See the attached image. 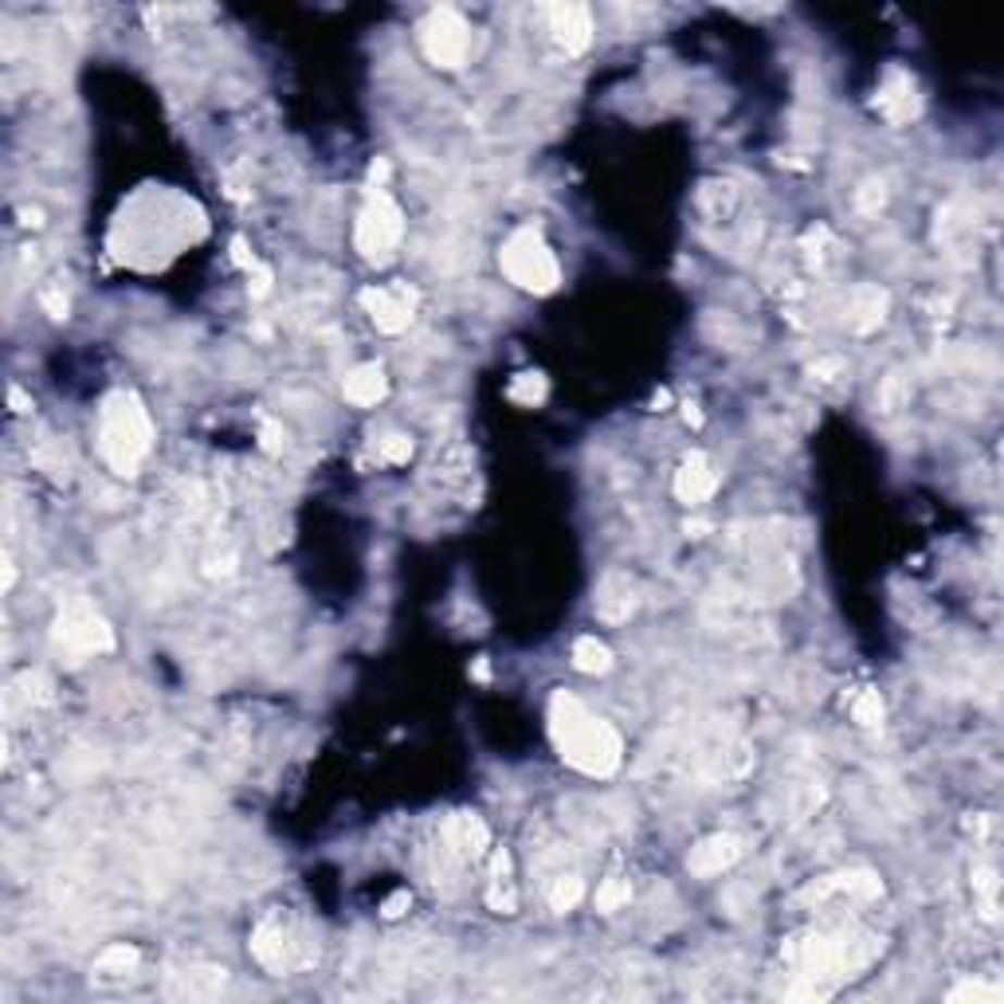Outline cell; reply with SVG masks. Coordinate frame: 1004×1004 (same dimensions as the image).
<instances>
[{"label": "cell", "mask_w": 1004, "mask_h": 1004, "mask_svg": "<svg viewBox=\"0 0 1004 1004\" xmlns=\"http://www.w3.org/2000/svg\"><path fill=\"white\" fill-rule=\"evenodd\" d=\"M545 723H550L553 750L562 753V762L573 765L577 774L613 777L616 769H620V762H624L620 733L604 723L601 714L589 711L577 694L553 691L550 711H545Z\"/></svg>", "instance_id": "1"}, {"label": "cell", "mask_w": 1004, "mask_h": 1004, "mask_svg": "<svg viewBox=\"0 0 1004 1004\" xmlns=\"http://www.w3.org/2000/svg\"><path fill=\"white\" fill-rule=\"evenodd\" d=\"M153 448V421L134 392H111L99 409V452L114 475H138Z\"/></svg>", "instance_id": "2"}, {"label": "cell", "mask_w": 1004, "mask_h": 1004, "mask_svg": "<svg viewBox=\"0 0 1004 1004\" xmlns=\"http://www.w3.org/2000/svg\"><path fill=\"white\" fill-rule=\"evenodd\" d=\"M499 267L514 287H523V291H530V294H550L553 287L562 283L557 255H553V248L545 243L542 231L530 228V224L511 231V240L502 243Z\"/></svg>", "instance_id": "3"}, {"label": "cell", "mask_w": 1004, "mask_h": 1004, "mask_svg": "<svg viewBox=\"0 0 1004 1004\" xmlns=\"http://www.w3.org/2000/svg\"><path fill=\"white\" fill-rule=\"evenodd\" d=\"M401 236H404V212L397 209V201L385 189H369L362 212H357V231H353L362 260L389 263Z\"/></svg>", "instance_id": "4"}, {"label": "cell", "mask_w": 1004, "mask_h": 1004, "mask_svg": "<svg viewBox=\"0 0 1004 1004\" xmlns=\"http://www.w3.org/2000/svg\"><path fill=\"white\" fill-rule=\"evenodd\" d=\"M51 640H55V648L67 655H102L114 648V628L102 620L87 601H71L67 608H60V616H55Z\"/></svg>", "instance_id": "5"}, {"label": "cell", "mask_w": 1004, "mask_h": 1004, "mask_svg": "<svg viewBox=\"0 0 1004 1004\" xmlns=\"http://www.w3.org/2000/svg\"><path fill=\"white\" fill-rule=\"evenodd\" d=\"M424 55L443 71H455L472 55V28L455 9H432L421 24Z\"/></svg>", "instance_id": "6"}, {"label": "cell", "mask_w": 1004, "mask_h": 1004, "mask_svg": "<svg viewBox=\"0 0 1004 1004\" xmlns=\"http://www.w3.org/2000/svg\"><path fill=\"white\" fill-rule=\"evenodd\" d=\"M362 306L369 311V318L377 322V330L401 334V330H409L412 314H416V291H409L404 283H392V287H365Z\"/></svg>", "instance_id": "7"}, {"label": "cell", "mask_w": 1004, "mask_h": 1004, "mask_svg": "<svg viewBox=\"0 0 1004 1004\" xmlns=\"http://www.w3.org/2000/svg\"><path fill=\"white\" fill-rule=\"evenodd\" d=\"M738 859H742V840L730 836V832H718V836H706V840H699V844L691 848L687 867H691V875L711 879V875L730 871Z\"/></svg>", "instance_id": "8"}, {"label": "cell", "mask_w": 1004, "mask_h": 1004, "mask_svg": "<svg viewBox=\"0 0 1004 1004\" xmlns=\"http://www.w3.org/2000/svg\"><path fill=\"white\" fill-rule=\"evenodd\" d=\"M545 16H550V32L557 36V43L573 55L593 43V16L585 4H553L545 9Z\"/></svg>", "instance_id": "9"}, {"label": "cell", "mask_w": 1004, "mask_h": 1004, "mask_svg": "<svg viewBox=\"0 0 1004 1004\" xmlns=\"http://www.w3.org/2000/svg\"><path fill=\"white\" fill-rule=\"evenodd\" d=\"M714 491H718V472H714V463L706 460L703 452H691L679 463V472H675V494H679V502L699 506V502H706Z\"/></svg>", "instance_id": "10"}, {"label": "cell", "mask_w": 1004, "mask_h": 1004, "mask_svg": "<svg viewBox=\"0 0 1004 1004\" xmlns=\"http://www.w3.org/2000/svg\"><path fill=\"white\" fill-rule=\"evenodd\" d=\"M875 111L883 114L887 122H906L918 114V87L906 71L891 67L887 71L883 87H879V99H875Z\"/></svg>", "instance_id": "11"}, {"label": "cell", "mask_w": 1004, "mask_h": 1004, "mask_svg": "<svg viewBox=\"0 0 1004 1004\" xmlns=\"http://www.w3.org/2000/svg\"><path fill=\"white\" fill-rule=\"evenodd\" d=\"M251 957H255L263 969H272L275 977L287 974V965H291V942H287L283 923L267 918V923L255 926V934H251Z\"/></svg>", "instance_id": "12"}, {"label": "cell", "mask_w": 1004, "mask_h": 1004, "mask_svg": "<svg viewBox=\"0 0 1004 1004\" xmlns=\"http://www.w3.org/2000/svg\"><path fill=\"white\" fill-rule=\"evenodd\" d=\"M636 608V589L628 577H620V573H608L601 581V589H597V616L608 624H620L628 620Z\"/></svg>", "instance_id": "13"}, {"label": "cell", "mask_w": 1004, "mask_h": 1004, "mask_svg": "<svg viewBox=\"0 0 1004 1004\" xmlns=\"http://www.w3.org/2000/svg\"><path fill=\"white\" fill-rule=\"evenodd\" d=\"M346 401L357 404V409H369V404H377L389 392V381H385V369L381 365H357V369L346 377Z\"/></svg>", "instance_id": "14"}, {"label": "cell", "mask_w": 1004, "mask_h": 1004, "mask_svg": "<svg viewBox=\"0 0 1004 1004\" xmlns=\"http://www.w3.org/2000/svg\"><path fill=\"white\" fill-rule=\"evenodd\" d=\"M448 840L452 848L463 855V859H479L487 848H491V836H487V824L472 813H460L452 824H448Z\"/></svg>", "instance_id": "15"}, {"label": "cell", "mask_w": 1004, "mask_h": 1004, "mask_svg": "<svg viewBox=\"0 0 1004 1004\" xmlns=\"http://www.w3.org/2000/svg\"><path fill=\"white\" fill-rule=\"evenodd\" d=\"M487 906L499 914H514L518 911V894H514V879H511V855L494 848L491 852V887H487Z\"/></svg>", "instance_id": "16"}, {"label": "cell", "mask_w": 1004, "mask_h": 1004, "mask_svg": "<svg viewBox=\"0 0 1004 1004\" xmlns=\"http://www.w3.org/2000/svg\"><path fill=\"white\" fill-rule=\"evenodd\" d=\"M573 667L585 675H604L608 667H613V652H608V643H601L597 636H581V640L573 643Z\"/></svg>", "instance_id": "17"}, {"label": "cell", "mask_w": 1004, "mask_h": 1004, "mask_svg": "<svg viewBox=\"0 0 1004 1004\" xmlns=\"http://www.w3.org/2000/svg\"><path fill=\"white\" fill-rule=\"evenodd\" d=\"M883 311H887V294L875 291V287H864V291L855 294L852 326H855V330H871V326H879V322H883Z\"/></svg>", "instance_id": "18"}, {"label": "cell", "mask_w": 1004, "mask_h": 1004, "mask_svg": "<svg viewBox=\"0 0 1004 1004\" xmlns=\"http://www.w3.org/2000/svg\"><path fill=\"white\" fill-rule=\"evenodd\" d=\"M134 965H138V950L118 942V945H106V950H102L95 969H99L102 977H122V974H130Z\"/></svg>", "instance_id": "19"}, {"label": "cell", "mask_w": 1004, "mask_h": 1004, "mask_svg": "<svg viewBox=\"0 0 1004 1004\" xmlns=\"http://www.w3.org/2000/svg\"><path fill=\"white\" fill-rule=\"evenodd\" d=\"M506 397L518 404H538L545 397V377L542 373H518L511 381V389H506Z\"/></svg>", "instance_id": "20"}, {"label": "cell", "mask_w": 1004, "mask_h": 1004, "mask_svg": "<svg viewBox=\"0 0 1004 1004\" xmlns=\"http://www.w3.org/2000/svg\"><path fill=\"white\" fill-rule=\"evenodd\" d=\"M581 894H585L581 879H577V875H562V879L550 887V906L557 914H565V911H573V906L581 903Z\"/></svg>", "instance_id": "21"}, {"label": "cell", "mask_w": 1004, "mask_h": 1004, "mask_svg": "<svg viewBox=\"0 0 1004 1004\" xmlns=\"http://www.w3.org/2000/svg\"><path fill=\"white\" fill-rule=\"evenodd\" d=\"M628 899H632L628 879H604L601 891H597V911L613 914V911H620V906H628Z\"/></svg>", "instance_id": "22"}, {"label": "cell", "mask_w": 1004, "mask_h": 1004, "mask_svg": "<svg viewBox=\"0 0 1004 1004\" xmlns=\"http://www.w3.org/2000/svg\"><path fill=\"white\" fill-rule=\"evenodd\" d=\"M852 718L859 726H867V730H875V726L883 723V699H879V691L859 694V699L852 703Z\"/></svg>", "instance_id": "23"}, {"label": "cell", "mask_w": 1004, "mask_h": 1004, "mask_svg": "<svg viewBox=\"0 0 1004 1004\" xmlns=\"http://www.w3.org/2000/svg\"><path fill=\"white\" fill-rule=\"evenodd\" d=\"M1001 989L996 984H984V981H962L950 989V1001H981V1004H1001Z\"/></svg>", "instance_id": "24"}, {"label": "cell", "mask_w": 1004, "mask_h": 1004, "mask_svg": "<svg viewBox=\"0 0 1004 1004\" xmlns=\"http://www.w3.org/2000/svg\"><path fill=\"white\" fill-rule=\"evenodd\" d=\"M974 887H977V894H981V914L984 918H996V875H993V867H977Z\"/></svg>", "instance_id": "25"}, {"label": "cell", "mask_w": 1004, "mask_h": 1004, "mask_svg": "<svg viewBox=\"0 0 1004 1004\" xmlns=\"http://www.w3.org/2000/svg\"><path fill=\"white\" fill-rule=\"evenodd\" d=\"M381 460L385 463H409L412 460V440L401 432H389L381 440Z\"/></svg>", "instance_id": "26"}, {"label": "cell", "mask_w": 1004, "mask_h": 1004, "mask_svg": "<svg viewBox=\"0 0 1004 1004\" xmlns=\"http://www.w3.org/2000/svg\"><path fill=\"white\" fill-rule=\"evenodd\" d=\"M43 306L51 311V318H67V299H63V294L48 291V294H43Z\"/></svg>", "instance_id": "27"}, {"label": "cell", "mask_w": 1004, "mask_h": 1004, "mask_svg": "<svg viewBox=\"0 0 1004 1004\" xmlns=\"http://www.w3.org/2000/svg\"><path fill=\"white\" fill-rule=\"evenodd\" d=\"M401 906H409V891H401V894H392L389 903H385V918H397V914H404Z\"/></svg>", "instance_id": "28"}, {"label": "cell", "mask_w": 1004, "mask_h": 1004, "mask_svg": "<svg viewBox=\"0 0 1004 1004\" xmlns=\"http://www.w3.org/2000/svg\"><path fill=\"white\" fill-rule=\"evenodd\" d=\"M263 448H267V452L279 448V428H275V424H263Z\"/></svg>", "instance_id": "29"}, {"label": "cell", "mask_w": 1004, "mask_h": 1004, "mask_svg": "<svg viewBox=\"0 0 1004 1004\" xmlns=\"http://www.w3.org/2000/svg\"><path fill=\"white\" fill-rule=\"evenodd\" d=\"M9 401H12V409H16V412H28L32 409V401L24 397L21 389H9Z\"/></svg>", "instance_id": "30"}]
</instances>
